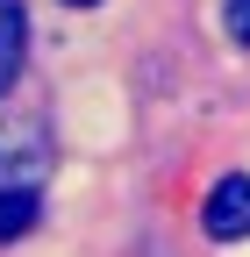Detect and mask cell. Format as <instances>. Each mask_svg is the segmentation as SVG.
Here are the masks:
<instances>
[{"label": "cell", "mask_w": 250, "mask_h": 257, "mask_svg": "<svg viewBox=\"0 0 250 257\" xmlns=\"http://www.w3.org/2000/svg\"><path fill=\"white\" fill-rule=\"evenodd\" d=\"M22 50H29V15H22V0H0V100L22 72Z\"/></svg>", "instance_id": "cell-3"}, {"label": "cell", "mask_w": 250, "mask_h": 257, "mask_svg": "<svg viewBox=\"0 0 250 257\" xmlns=\"http://www.w3.org/2000/svg\"><path fill=\"white\" fill-rule=\"evenodd\" d=\"M222 22H229V36L250 50V0H229V8H222Z\"/></svg>", "instance_id": "cell-5"}, {"label": "cell", "mask_w": 250, "mask_h": 257, "mask_svg": "<svg viewBox=\"0 0 250 257\" xmlns=\"http://www.w3.org/2000/svg\"><path fill=\"white\" fill-rule=\"evenodd\" d=\"M50 172V143L36 136V121H8L0 128V193L8 186H43Z\"/></svg>", "instance_id": "cell-2"}, {"label": "cell", "mask_w": 250, "mask_h": 257, "mask_svg": "<svg viewBox=\"0 0 250 257\" xmlns=\"http://www.w3.org/2000/svg\"><path fill=\"white\" fill-rule=\"evenodd\" d=\"M36 221H43V193L36 186H8V193H0V243L29 236Z\"/></svg>", "instance_id": "cell-4"}, {"label": "cell", "mask_w": 250, "mask_h": 257, "mask_svg": "<svg viewBox=\"0 0 250 257\" xmlns=\"http://www.w3.org/2000/svg\"><path fill=\"white\" fill-rule=\"evenodd\" d=\"M72 8H93V0H72Z\"/></svg>", "instance_id": "cell-6"}, {"label": "cell", "mask_w": 250, "mask_h": 257, "mask_svg": "<svg viewBox=\"0 0 250 257\" xmlns=\"http://www.w3.org/2000/svg\"><path fill=\"white\" fill-rule=\"evenodd\" d=\"M200 229H207L214 243H243V236H250V172H229L222 186H207Z\"/></svg>", "instance_id": "cell-1"}]
</instances>
